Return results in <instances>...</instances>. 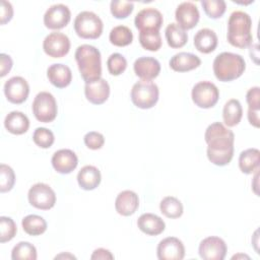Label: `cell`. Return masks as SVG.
Returning a JSON list of instances; mask_svg holds the SVG:
<instances>
[{"label":"cell","instance_id":"6da1fadb","mask_svg":"<svg viewBox=\"0 0 260 260\" xmlns=\"http://www.w3.org/2000/svg\"><path fill=\"white\" fill-rule=\"evenodd\" d=\"M207 143V157L215 166L229 165L234 156L235 135L220 122L210 124L204 134Z\"/></svg>","mask_w":260,"mask_h":260},{"label":"cell","instance_id":"5bb4252c","mask_svg":"<svg viewBox=\"0 0 260 260\" xmlns=\"http://www.w3.org/2000/svg\"><path fill=\"white\" fill-rule=\"evenodd\" d=\"M164 22L162 14L153 7H147L140 10L134 19V24L139 31L158 30Z\"/></svg>","mask_w":260,"mask_h":260},{"label":"cell","instance_id":"277c9868","mask_svg":"<svg viewBox=\"0 0 260 260\" xmlns=\"http://www.w3.org/2000/svg\"><path fill=\"white\" fill-rule=\"evenodd\" d=\"M213 73L219 81L228 82L239 78L246 69L244 58L236 53L222 52L213 61Z\"/></svg>","mask_w":260,"mask_h":260},{"label":"cell","instance_id":"bcb514c9","mask_svg":"<svg viewBox=\"0 0 260 260\" xmlns=\"http://www.w3.org/2000/svg\"><path fill=\"white\" fill-rule=\"evenodd\" d=\"M248 120L249 123L256 127L259 128L260 126V119H259V110H252V109H248Z\"/></svg>","mask_w":260,"mask_h":260},{"label":"cell","instance_id":"f546056e","mask_svg":"<svg viewBox=\"0 0 260 260\" xmlns=\"http://www.w3.org/2000/svg\"><path fill=\"white\" fill-rule=\"evenodd\" d=\"M21 225L23 231L29 236H40L47 230L46 220L37 214H29L23 217Z\"/></svg>","mask_w":260,"mask_h":260},{"label":"cell","instance_id":"30bf717a","mask_svg":"<svg viewBox=\"0 0 260 260\" xmlns=\"http://www.w3.org/2000/svg\"><path fill=\"white\" fill-rule=\"evenodd\" d=\"M43 49L45 53L52 58L64 57L70 50L69 38L60 31H53L45 38Z\"/></svg>","mask_w":260,"mask_h":260},{"label":"cell","instance_id":"d4e9b609","mask_svg":"<svg viewBox=\"0 0 260 260\" xmlns=\"http://www.w3.org/2000/svg\"><path fill=\"white\" fill-rule=\"evenodd\" d=\"M101 180V172L94 166H84L77 174L79 187L86 191L95 189L100 185Z\"/></svg>","mask_w":260,"mask_h":260},{"label":"cell","instance_id":"8fae6325","mask_svg":"<svg viewBox=\"0 0 260 260\" xmlns=\"http://www.w3.org/2000/svg\"><path fill=\"white\" fill-rule=\"evenodd\" d=\"M228 247L225 242L218 237H207L199 244L198 253L204 260H223Z\"/></svg>","mask_w":260,"mask_h":260},{"label":"cell","instance_id":"3957f363","mask_svg":"<svg viewBox=\"0 0 260 260\" xmlns=\"http://www.w3.org/2000/svg\"><path fill=\"white\" fill-rule=\"evenodd\" d=\"M75 61L85 83L95 81L102 75V59L99 49L91 45H81L75 51Z\"/></svg>","mask_w":260,"mask_h":260},{"label":"cell","instance_id":"d590c367","mask_svg":"<svg viewBox=\"0 0 260 260\" xmlns=\"http://www.w3.org/2000/svg\"><path fill=\"white\" fill-rule=\"evenodd\" d=\"M134 8L133 2L130 1H121V0H113L110 4V10L114 17L118 19L128 17Z\"/></svg>","mask_w":260,"mask_h":260},{"label":"cell","instance_id":"d6986e66","mask_svg":"<svg viewBox=\"0 0 260 260\" xmlns=\"http://www.w3.org/2000/svg\"><path fill=\"white\" fill-rule=\"evenodd\" d=\"M135 74L142 80H152L160 72L159 62L152 57H140L133 64Z\"/></svg>","mask_w":260,"mask_h":260},{"label":"cell","instance_id":"8992f818","mask_svg":"<svg viewBox=\"0 0 260 260\" xmlns=\"http://www.w3.org/2000/svg\"><path fill=\"white\" fill-rule=\"evenodd\" d=\"M159 90L157 85L151 80H139L132 86L131 101L140 109H150L158 101Z\"/></svg>","mask_w":260,"mask_h":260},{"label":"cell","instance_id":"7bdbcfd3","mask_svg":"<svg viewBox=\"0 0 260 260\" xmlns=\"http://www.w3.org/2000/svg\"><path fill=\"white\" fill-rule=\"evenodd\" d=\"M13 7L9 1L2 0L0 8V23L5 24L12 19Z\"/></svg>","mask_w":260,"mask_h":260},{"label":"cell","instance_id":"ffe728a7","mask_svg":"<svg viewBox=\"0 0 260 260\" xmlns=\"http://www.w3.org/2000/svg\"><path fill=\"white\" fill-rule=\"evenodd\" d=\"M139 206L138 195L131 190H124L118 194L115 200L116 211L123 216L132 215Z\"/></svg>","mask_w":260,"mask_h":260},{"label":"cell","instance_id":"4316f807","mask_svg":"<svg viewBox=\"0 0 260 260\" xmlns=\"http://www.w3.org/2000/svg\"><path fill=\"white\" fill-rule=\"evenodd\" d=\"M260 167V151L257 148H248L240 153L239 168L244 174L258 172Z\"/></svg>","mask_w":260,"mask_h":260},{"label":"cell","instance_id":"9a60e30c","mask_svg":"<svg viewBox=\"0 0 260 260\" xmlns=\"http://www.w3.org/2000/svg\"><path fill=\"white\" fill-rule=\"evenodd\" d=\"M156 254L159 260H182L185 256V247L178 238L168 237L157 245Z\"/></svg>","mask_w":260,"mask_h":260},{"label":"cell","instance_id":"52a82bcc","mask_svg":"<svg viewBox=\"0 0 260 260\" xmlns=\"http://www.w3.org/2000/svg\"><path fill=\"white\" fill-rule=\"evenodd\" d=\"M32 113L40 122L49 123L54 121L58 113L57 102L54 95L48 91L39 92L32 102Z\"/></svg>","mask_w":260,"mask_h":260},{"label":"cell","instance_id":"2e32d148","mask_svg":"<svg viewBox=\"0 0 260 260\" xmlns=\"http://www.w3.org/2000/svg\"><path fill=\"white\" fill-rule=\"evenodd\" d=\"M199 17L200 13L197 6L193 2L189 1L179 4L175 12L177 24L184 30L193 28L198 23Z\"/></svg>","mask_w":260,"mask_h":260},{"label":"cell","instance_id":"ba28073f","mask_svg":"<svg viewBox=\"0 0 260 260\" xmlns=\"http://www.w3.org/2000/svg\"><path fill=\"white\" fill-rule=\"evenodd\" d=\"M191 96L197 107L209 109L216 105L219 98V90L211 81H199L193 86Z\"/></svg>","mask_w":260,"mask_h":260},{"label":"cell","instance_id":"e575fe53","mask_svg":"<svg viewBox=\"0 0 260 260\" xmlns=\"http://www.w3.org/2000/svg\"><path fill=\"white\" fill-rule=\"evenodd\" d=\"M201 5L206 15L213 19L221 17L226 9V4L223 0H202Z\"/></svg>","mask_w":260,"mask_h":260},{"label":"cell","instance_id":"7402d4cb","mask_svg":"<svg viewBox=\"0 0 260 260\" xmlns=\"http://www.w3.org/2000/svg\"><path fill=\"white\" fill-rule=\"evenodd\" d=\"M200 64L201 60L198 56L187 52H180L175 54L169 62L170 67L177 72L191 71L199 67Z\"/></svg>","mask_w":260,"mask_h":260},{"label":"cell","instance_id":"74e56055","mask_svg":"<svg viewBox=\"0 0 260 260\" xmlns=\"http://www.w3.org/2000/svg\"><path fill=\"white\" fill-rule=\"evenodd\" d=\"M15 183V175L11 167L1 164L0 165V192L5 193L10 191Z\"/></svg>","mask_w":260,"mask_h":260},{"label":"cell","instance_id":"ab89813d","mask_svg":"<svg viewBox=\"0 0 260 260\" xmlns=\"http://www.w3.org/2000/svg\"><path fill=\"white\" fill-rule=\"evenodd\" d=\"M107 67L110 74L117 76L122 74L127 67V60L125 57L119 53H114L110 55L107 60Z\"/></svg>","mask_w":260,"mask_h":260},{"label":"cell","instance_id":"1f68e13d","mask_svg":"<svg viewBox=\"0 0 260 260\" xmlns=\"http://www.w3.org/2000/svg\"><path fill=\"white\" fill-rule=\"evenodd\" d=\"M111 44L117 47H125L132 43L133 34L131 29L126 25H117L113 27L109 35Z\"/></svg>","mask_w":260,"mask_h":260},{"label":"cell","instance_id":"4dcf8cb0","mask_svg":"<svg viewBox=\"0 0 260 260\" xmlns=\"http://www.w3.org/2000/svg\"><path fill=\"white\" fill-rule=\"evenodd\" d=\"M160 212L169 217V218H178L183 214V204L182 202L174 197V196H167L165 197L159 203Z\"/></svg>","mask_w":260,"mask_h":260},{"label":"cell","instance_id":"c3c4849f","mask_svg":"<svg viewBox=\"0 0 260 260\" xmlns=\"http://www.w3.org/2000/svg\"><path fill=\"white\" fill-rule=\"evenodd\" d=\"M238 258H247V259H249V256L243 255V254H238V255H235V256L232 257V259H238Z\"/></svg>","mask_w":260,"mask_h":260},{"label":"cell","instance_id":"44dd1931","mask_svg":"<svg viewBox=\"0 0 260 260\" xmlns=\"http://www.w3.org/2000/svg\"><path fill=\"white\" fill-rule=\"evenodd\" d=\"M47 77L54 86L64 88L71 83L72 72L67 65L56 63L52 64L47 69Z\"/></svg>","mask_w":260,"mask_h":260},{"label":"cell","instance_id":"ac0fdd59","mask_svg":"<svg viewBox=\"0 0 260 260\" xmlns=\"http://www.w3.org/2000/svg\"><path fill=\"white\" fill-rule=\"evenodd\" d=\"M84 93L86 100L93 105L104 104L110 95V85L104 78L85 83Z\"/></svg>","mask_w":260,"mask_h":260},{"label":"cell","instance_id":"f35d334b","mask_svg":"<svg viewBox=\"0 0 260 260\" xmlns=\"http://www.w3.org/2000/svg\"><path fill=\"white\" fill-rule=\"evenodd\" d=\"M17 228L12 218L7 216L0 217V242L5 243L11 241L16 235Z\"/></svg>","mask_w":260,"mask_h":260},{"label":"cell","instance_id":"484cf974","mask_svg":"<svg viewBox=\"0 0 260 260\" xmlns=\"http://www.w3.org/2000/svg\"><path fill=\"white\" fill-rule=\"evenodd\" d=\"M6 130L14 135H21L29 128V120L23 113L19 111L10 112L4 120Z\"/></svg>","mask_w":260,"mask_h":260},{"label":"cell","instance_id":"7dc6e473","mask_svg":"<svg viewBox=\"0 0 260 260\" xmlns=\"http://www.w3.org/2000/svg\"><path fill=\"white\" fill-rule=\"evenodd\" d=\"M76 259L75 256H73L72 254H69V253H62V254H59L55 257V259Z\"/></svg>","mask_w":260,"mask_h":260},{"label":"cell","instance_id":"cb8c5ba5","mask_svg":"<svg viewBox=\"0 0 260 260\" xmlns=\"http://www.w3.org/2000/svg\"><path fill=\"white\" fill-rule=\"evenodd\" d=\"M217 36L210 28H201L194 36V46L200 53L203 54L213 52L217 46Z\"/></svg>","mask_w":260,"mask_h":260},{"label":"cell","instance_id":"603a6c76","mask_svg":"<svg viewBox=\"0 0 260 260\" xmlns=\"http://www.w3.org/2000/svg\"><path fill=\"white\" fill-rule=\"evenodd\" d=\"M137 225L142 233L148 236H157L161 234L166 228L165 221L153 213L141 214L137 220Z\"/></svg>","mask_w":260,"mask_h":260},{"label":"cell","instance_id":"7c38bea8","mask_svg":"<svg viewBox=\"0 0 260 260\" xmlns=\"http://www.w3.org/2000/svg\"><path fill=\"white\" fill-rule=\"evenodd\" d=\"M71 19V12L68 6L59 3L50 6L44 14V24L50 29H61Z\"/></svg>","mask_w":260,"mask_h":260},{"label":"cell","instance_id":"d6a6232c","mask_svg":"<svg viewBox=\"0 0 260 260\" xmlns=\"http://www.w3.org/2000/svg\"><path fill=\"white\" fill-rule=\"evenodd\" d=\"M139 42L143 49L151 52H155L161 47V37L158 30L140 31Z\"/></svg>","mask_w":260,"mask_h":260},{"label":"cell","instance_id":"83f0119b","mask_svg":"<svg viewBox=\"0 0 260 260\" xmlns=\"http://www.w3.org/2000/svg\"><path fill=\"white\" fill-rule=\"evenodd\" d=\"M243 116V108L241 103L236 99L229 100L222 110V119L228 127H234L241 122Z\"/></svg>","mask_w":260,"mask_h":260},{"label":"cell","instance_id":"60d3db41","mask_svg":"<svg viewBox=\"0 0 260 260\" xmlns=\"http://www.w3.org/2000/svg\"><path fill=\"white\" fill-rule=\"evenodd\" d=\"M84 144L92 150H96L103 147L105 143V137L102 133L96 132V131H90L86 133L83 137Z\"/></svg>","mask_w":260,"mask_h":260},{"label":"cell","instance_id":"ee69618b","mask_svg":"<svg viewBox=\"0 0 260 260\" xmlns=\"http://www.w3.org/2000/svg\"><path fill=\"white\" fill-rule=\"evenodd\" d=\"M13 65L12 59L9 55L1 53L0 54V76L4 77L11 70Z\"/></svg>","mask_w":260,"mask_h":260},{"label":"cell","instance_id":"836d02e7","mask_svg":"<svg viewBox=\"0 0 260 260\" xmlns=\"http://www.w3.org/2000/svg\"><path fill=\"white\" fill-rule=\"evenodd\" d=\"M37 257L36 247L28 242H19L11 251L12 260H36Z\"/></svg>","mask_w":260,"mask_h":260},{"label":"cell","instance_id":"5b68a950","mask_svg":"<svg viewBox=\"0 0 260 260\" xmlns=\"http://www.w3.org/2000/svg\"><path fill=\"white\" fill-rule=\"evenodd\" d=\"M103 28L102 19L92 11H81L74 19V30L82 39H98L103 32Z\"/></svg>","mask_w":260,"mask_h":260},{"label":"cell","instance_id":"7a4b0ae2","mask_svg":"<svg viewBox=\"0 0 260 260\" xmlns=\"http://www.w3.org/2000/svg\"><path fill=\"white\" fill-rule=\"evenodd\" d=\"M251 29L252 19L248 13L241 10L232 12L228 21V42L240 49L250 46L253 41Z\"/></svg>","mask_w":260,"mask_h":260},{"label":"cell","instance_id":"b9f144b4","mask_svg":"<svg viewBox=\"0 0 260 260\" xmlns=\"http://www.w3.org/2000/svg\"><path fill=\"white\" fill-rule=\"evenodd\" d=\"M246 101L249 106L248 109L260 110V88L258 86L251 87L246 93Z\"/></svg>","mask_w":260,"mask_h":260},{"label":"cell","instance_id":"f1b7e54d","mask_svg":"<svg viewBox=\"0 0 260 260\" xmlns=\"http://www.w3.org/2000/svg\"><path fill=\"white\" fill-rule=\"evenodd\" d=\"M166 40L171 48L178 49L186 45L188 41V35L186 30L181 28L177 23L172 22L168 24L165 30Z\"/></svg>","mask_w":260,"mask_h":260},{"label":"cell","instance_id":"e0dca14e","mask_svg":"<svg viewBox=\"0 0 260 260\" xmlns=\"http://www.w3.org/2000/svg\"><path fill=\"white\" fill-rule=\"evenodd\" d=\"M52 166L57 173L70 174L78 165V158L71 149H59L52 156Z\"/></svg>","mask_w":260,"mask_h":260},{"label":"cell","instance_id":"9c48e42d","mask_svg":"<svg viewBox=\"0 0 260 260\" xmlns=\"http://www.w3.org/2000/svg\"><path fill=\"white\" fill-rule=\"evenodd\" d=\"M27 197L31 206L42 210H49L54 207L56 203V194L54 190L45 183H37L32 185L28 190Z\"/></svg>","mask_w":260,"mask_h":260},{"label":"cell","instance_id":"4fadbf2b","mask_svg":"<svg viewBox=\"0 0 260 260\" xmlns=\"http://www.w3.org/2000/svg\"><path fill=\"white\" fill-rule=\"evenodd\" d=\"M4 93L8 102L12 104H22L28 96L29 85L21 76H13L4 84Z\"/></svg>","mask_w":260,"mask_h":260},{"label":"cell","instance_id":"f6af8a7d","mask_svg":"<svg viewBox=\"0 0 260 260\" xmlns=\"http://www.w3.org/2000/svg\"><path fill=\"white\" fill-rule=\"evenodd\" d=\"M91 260H106V259H114V255L107 249L99 248L93 251L90 256Z\"/></svg>","mask_w":260,"mask_h":260},{"label":"cell","instance_id":"8d00e7d4","mask_svg":"<svg viewBox=\"0 0 260 260\" xmlns=\"http://www.w3.org/2000/svg\"><path fill=\"white\" fill-rule=\"evenodd\" d=\"M32 140L41 148H49L55 141V136L53 132L47 128L39 127L34 131Z\"/></svg>","mask_w":260,"mask_h":260}]
</instances>
